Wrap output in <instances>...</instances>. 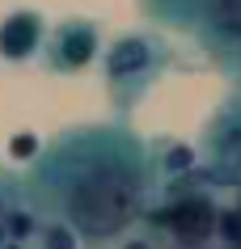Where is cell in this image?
Here are the masks:
<instances>
[{
  "mask_svg": "<svg viewBox=\"0 0 241 249\" xmlns=\"http://www.w3.org/2000/svg\"><path fill=\"white\" fill-rule=\"evenodd\" d=\"M161 182L157 140H144L127 118H114L55 131L21 173V195L80 245L106 249L144 224Z\"/></svg>",
  "mask_w": 241,
  "mask_h": 249,
  "instance_id": "cell-1",
  "label": "cell"
},
{
  "mask_svg": "<svg viewBox=\"0 0 241 249\" xmlns=\"http://www.w3.org/2000/svg\"><path fill=\"white\" fill-rule=\"evenodd\" d=\"M102 80H106V97L123 118L157 89L165 68L174 59L169 42L157 30H123L110 42H102Z\"/></svg>",
  "mask_w": 241,
  "mask_h": 249,
  "instance_id": "cell-2",
  "label": "cell"
},
{
  "mask_svg": "<svg viewBox=\"0 0 241 249\" xmlns=\"http://www.w3.org/2000/svg\"><path fill=\"white\" fill-rule=\"evenodd\" d=\"M195 157H199V169L212 178L220 190L241 182V93L233 89V97L216 106L207 123H203L199 131V148H195Z\"/></svg>",
  "mask_w": 241,
  "mask_h": 249,
  "instance_id": "cell-3",
  "label": "cell"
},
{
  "mask_svg": "<svg viewBox=\"0 0 241 249\" xmlns=\"http://www.w3.org/2000/svg\"><path fill=\"white\" fill-rule=\"evenodd\" d=\"M102 55V30H97L93 17H64L47 26V38H42V68L51 76H76Z\"/></svg>",
  "mask_w": 241,
  "mask_h": 249,
  "instance_id": "cell-4",
  "label": "cell"
},
{
  "mask_svg": "<svg viewBox=\"0 0 241 249\" xmlns=\"http://www.w3.org/2000/svg\"><path fill=\"white\" fill-rule=\"evenodd\" d=\"M190 34H195L199 47L220 64V59L241 42V0H207Z\"/></svg>",
  "mask_w": 241,
  "mask_h": 249,
  "instance_id": "cell-5",
  "label": "cell"
},
{
  "mask_svg": "<svg viewBox=\"0 0 241 249\" xmlns=\"http://www.w3.org/2000/svg\"><path fill=\"white\" fill-rule=\"evenodd\" d=\"M47 38V17L38 9H13L0 17V59L4 64H30L38 59Z\"/></svg>",
  "mask_w": 241,
  "mask_h": 249,
  "instance_id": "cell-6",
  "label": "cell"
},
{
  "mask_svg": "<svg viewBox=\"0 0 241 249\" xmlns=\"http://www.w3.org/2000/svg\"><path fill=\"white\" fill-rule=\"evenodd\" d=\"M203 4H207V0H140L144 17H152V21L165 26V30H182V34L195 30Z\"/></svg>",
  "mask_w": 241,
  "mask_h": 249,
  "instance_id": "cell-7",
  "label": "cell"
},
{
  "mask_svg": "<svg viewBox=\"0 0 241 249\" xmlns=\"http://www.w3.org/2000/svg\"><path fill=\"white\" fill-rule=\"evenodd\" d=\"M216 245L241 249V203L233 195L220 198V220H216Z\"/></svg>",
  "mask_w": 241,
  "mask_h": 249,
  "instance_id": "cell-8",
  "label": "cell"
},
{
  "mask_svg": "<svg viewBox=\"0 0 241 249\" xmlns=\"http://www.w3.org/2000/svg\"><path fill=\"white\" fill-rule=\"evenodd\" d=\"M21 178H13V173L0 169V241L9 236V220H13V211L21 207Z\"/></svg>",
  "mask_w": 241,
  "mask_h": 249,
  "instance_id": "cell-9",
  "label": "cell"
},
{
  "mask_svg": "<svg viewBox=\"0 0 241 249\" xmlns=\"http://www.w3.org/2000/svg\"><path fill=\"white\" fill-rule=\"evenodd\" d=\"M216 68H220V72H224V76L233 80V89L241 93V42H237V47H233V51H228V55H224V59H220Z\"/></svg>",
  "mask_w": 241,
  "mask_h": 249,
  "instance_id": "cell-10",
  "label": "cell"
},
{
  "mask_svg": "<svg viewBox=\"0 0 241 249\" xmlns=\"http://www.w3.org/2000/svg\"><path fill=\"white\" fill-rule=\"evenodd\" d=\"M203 249H228V245H203Z\"/></svg>",
  "mask_w": 241,
  "mask_h": 249,
  "instance_id": "cell-11",
  "label": "cell"
}]
</instances>
